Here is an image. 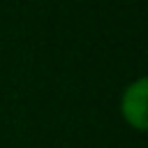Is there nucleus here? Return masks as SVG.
Here are the masks:
<instances>
[{
  "mask_svg": "<svg viewBox=\"0 0 148 148\" xmlns=\"http://www.w3.org/2000/svg\"><path fill=\"white\" fill-rule=\"evenodd\" d=\"M120 116L132 130L146 132V127H148V79L146 76L134 79L123 90V95H120Z\"/></svg>",
  "mask_w": 148,
  "mask_h": 148,
  "instance_id": "obj_1",
  "label": "nucleus"
}]
</instances>
